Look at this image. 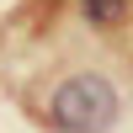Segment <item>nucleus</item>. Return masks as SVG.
<instances>
[{"mask_svg": "<svg viewBox=\"0 0 133 133\" xmlns=\"http://www.w3.org/2000/svg\"><path fill=\"white\" fill-rule=\"evenodd\" d=\"M48 117H53V128H64V133H107L117 123V91L101 75H69V80L53 91Z\"/></svg>", "mask_w": 133, "mask_h": 133, "instance_id": "obj_1", "label": "nucleus"}, {"mask_svg": "<svg viewBox=\"0 0 133 133\" xmlns=\"http://www.w3.org/2000/svg\"><path fill=\"white\" fill-rule=\"evenodd\" d=\"M85 11H91V21H112L123 11V0H85Z\"/></svg>", "mask_w": 133, "mask_h": 133, "instance_id": "obj_2", "label": "nucleus"}]
</instances>
